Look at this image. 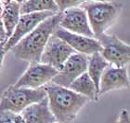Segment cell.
<instances>
[{"label": "cell", "mask_w": 130, "mask_h": 123, "mask_svg": "<svg viewBox=\"0 0 130 123\" xmlns=\"http://www.w3.org/2000/svg\"><path fill=\"white\" fill-rule=\"evenodd\" d=\"M50 111L59 123H73L89 99L53 82L44 86Z\"/></svg>", "instance_id": "1"}, {"label": "cell", "mask_w": 130, "mask_h": 123, "mask_svg": "<svg viewBox=\"0 0 130 123\" xmlns=\"http://www.w3.org/2000/svg\"><path fill=\"white\" fill-rule=\"evenodd\" d=\"M61 11L41 22L30 33L23 36L10 49L14 55L21 60L29 63H39L43 49L54 30L60 23Z\"/></svg>", "instance_id": "2"}, {"label": "cell", "mask_w": 130, "mask_h": 123, "mask_svg": "<svg viewBox=\"0 0 130 123\" xmlns=\"http://www.w3.org/2000/svg\"><path fill=\"white\" fill-rule=\"evenodd\" d=\"M87 13L95 38L106 33L121 15L124 4L117 1H88L80 6Z\"/></svg>", "instance_id": "3"}, {"label": "cell", "mask_w": 130, "mask_h": 123, "mask_svg": "<svg viewBox=\"0 0 130 123\" xmlns=\"http://www.w3.org/2000/svg\"><path fill=\"white\" fill-rule=\"evenodd\" d=\"M46 97L45 88L28 89L15 88L12 85L3 91L0 98V112L9 111L21 113L28 105L43 100Z\"/></svg>", "instance_id": "4"}, {"label": "cell", "mask_w": 130, "mask_h": 123, "mask_svg": "<svg viewBox=\"0 0 130 123\" xmlns=\"http://www.w3.org/2000/svg\"><path fill=\"white\" fill-rule=\"evenodd\" d=\"M101 49L100 54L111 65L116 67H124L130 61V46L123 40L114 36L102 34L98 37Z\"/></svg>", "instance_id": "5"}, {"label": "cell", "mask_w": 130, "mask_h": 123, "mask_svg": "<svg viewBox=\"0 0 130 123\" xmlns=\"http://www.w3.org/2000/svg\"><path fill=\"white\" fill-rule=\"evenodd\" d=\"M54 67L42 63H30V65L21 76L16 83L12 86L15 88L38 89L51 82L53 77L58 74Z\"/></svg>", "instance_id": "6"}, {"label": "cell", "mask_w": 130, "mask_h": 123, "mask_svg": "<svg viewBox=\"0 0 130 123\" xmlns=\"http://www.w3.org/2000/svg\"><path fill=\"white\" fill-rule=\"evenodd\" d=\"M74 52L65 41L52 34L43 49L40 63L48 64L60 71L68 58Z\"/></svg>", "instance_id": "7"}, {"label": "cell", "mask_w": 130, "mask_h": 123, "mask_svg": "<svg viewBox=\"0 0 130 123\" xmlns=\"http://www.w3.org/2000/svg\"><path fill=\"white\" fill-rule=\"evenodd\" d=\"M56 12L52 11H40V12H31V13L21 14L16 27L13 33L5 43L6 51H9L21 39L29 34L41 22L46 18L52 16Z\"/></svg>", "instance_id": "8"}, {"label": "cell", "mask_w": 130, "mask_h": 123, "mask_svg": "<svg viewBox=\"0 0 130 123\" xmlns=\"http://www.w3.org/2000/svg\"><path fill=\"white\" fill-rule=\"evenodd\" d=\"M87 56L82 53L74 52L68 58L62 68L53 77L51 82L62 87L69 88L73 80L83 73L87 72Z\"/></svg>", "instance_id": "9"}, {"label": "cell", "mask_w": 130, "mask_h": 123, "mask_svg": "<svg viewBox=\"0 0 130 123\" xmlns=\"http://www.w3.org/2000/svg\"><path fill=\"white\" fill-rule=\"evenodd\" d=\"M59 26L72 33L95 37L90 28L87 13L81 7L70 8L62 11Z\"/></svg>", "instance_id": "10"}, {"label": "cell", "mask_w": 130, "mask_h": 123, "mask_svg": "<svg viewBox=\"0 0 130 123\" xmlns=\"http://www.w3.org/2000/svg\"><path fill=\"white\" fill-rule=\"evenodd\" d=\"M53 35L65 41L75 52L88 56L94 52H100L101 47L97 38L88 37L65 30L58 25L53 32Z\"/></svg>", "instance_id": "11"}, {"label": "cell", "mask_w": 130, "mask_h": 123, "mask_svg": "<svg viewBox=\"0 0 130 123\" xmlns=\"http://www.w3.org/2000/svg\"><path fill=\"white\" fill-rule=\"evenodd\" d=\"M128 87H129V77L126 67L125 66L116 67L110 64L104 69L100 77L99 92H98L99 100L101 96L109 91Z\"/></svg>", "instance_id": "12"}, {"label": "cell", "mask_w": 130, "mask_h": 123, "mask_svg": "<svg viewBox=\"0 0 130 123\" xmlns=\"http://www.w3.org/2000/svg\"><path fill=\"white\" fill-rule=\"evenodd\" d=\"M25 123H53L56 118L50 111L47 97L28 105L21 112Z\"/></svg>", "instance_id": "13"}, {"label": "cell", "mask_w": 130, "mask_h": 123, "mask_svg": "<svg viewBox=\"0 0 130 123\" xmlns=\"http://www.w3.org/2000/svg\"><path fill=\"white\" fill-rule=\"evenodd\" d=\"M21 4L15 0H7L2 3L1 21L8 38L12 35L21 16Z\"/></svg>", "instance_id": "14"}, {"label": "cell", "mask_w": 130, "mask_h": 123, "mask_svg": "<svg viewBox=\"0 0 130 123\" xmlns=\"http://www.w3.org/2000/svg\"><path fill=\"white\" fill-rule=\"evenodd\" d=\"M69 89L81 95L86 96L87 98L89 99V101L99 100L96 86L87 72L83 73L77 78L73 80L69 86Z\"/></svg>", "instance_id": "15"}, {"label": "cell", "mask_w": 130, "mask_h": 123, "mask_svg": "<svg viewBox=\"0 0 130 123\" xmlns=\"http://www.w3.org/2000/svg\"><path fill=\"white\" fill-rule=\"evenodd\" d=\"M110 65V63L102 57L100 51L94 52L91 55L87 56V73L90 77V78L94 82L98 92H99V86H100V80L101 77L104 69L107 66Z\"/></svg>", "instance_id": "16"}, {"label": "cell", "mask_w": 130, "mask_h": 123, "mask_svg": "<svg viewBox=\"0 0 130 123\" xmlns=\"http://www.w3.org/2000/svg\"><path fill=\"white\" fill-rule=\"evenodd\" d=\"M21 14L40 12V11H52L58 12V8L54 0H27L21 4Z\"/></svg>", "instance_id": "17"}, {"label": "cell", "mask_w": 130, "mask_h": 123, "mask_svg": "<svg viewBox=\"0 0 130 123\" xmlns=\"http://www.w3.org/2000/svg\"><path fill=\"white\" fill-rule=\"evenodd\" d=\"M54 1L59 8V11L62 12L67 8L80 7L82 4L88 1H102V0H54Z\"/></svg>", "instance_id": "18"}, {"label": "cell", "mask_w": 130, "mask_h": 123, "mask_svg": "<svg viewBox=\"0 0 130 123\" xmlns=\"http://www.w3.org/2000/svg\"><path fill=\"white\" fill-rule=\"evenodd\" d=\"M15 113L9 111H2L0 112V123H14L13 117Z\"/></svg>", "instance_id": "19"}, {"label": "cell", "mask_w": 130, "mask_h": 123, "mask_svg": "<svg viewBox=\"0 0 130 123\" xmlns=\"http://www.w3.org/2000/svg\"><path fill=\"white\" fill-rule=\"evenodd\" d=\"M116 123H130L129 112L127 109H122L118 117V120Z\"/></svg>", "instance_id": "20"}, {"label": "cell", "mask_w": 130, "mask_h": 123, "mask_svg": "<svg viewBox=\"0 0 130 123\" xmlns=\"http://www.w3.org/2000/svg\"><path fill=\"white\" fill-rule=\"evenodd\" d=\"M1 12H2V4H0V42H6L8 40V36L1 21Z\"/></svg>", "instance_id": "21"}, {"label": "cell", "mask_w": 130, "mask_h": 123, "mask_svg": "<svg viewBox=\"0 0 130 123\" xmlns=\"http://www.w3.org/2000/svg\"><path fill=\"white\" fill-rule=\"evenodd\" d=\"M5 43L6 42H0V72H1V69H2L3 66L4 58H5V55L7 53L5 49Z\"/></svg>", "instance_id": "22"}, {"label": "cell", "mask_w": 130, "mask_h": 123, "mask_svg": "<svg viewBox=\"0 0 130 123\" xmlns=\"http://www.w3.org/2000/svg\"><path fill=\"white\" fill-rule=\"evenodd\" d=\"M5 1H7V0H5ZM5 1H4V2H5ZM15 1H17V2H19L20 4H22V3H24V2H26V1H27V0H15ZM3 3V2H2Z\"/></svg>", "instance_id": "23"}, {"label": "cell", "mask_w": 130, "mask_h": 123, "mask_svg": "<svg viewBox=\"0 0 130 123\" xmlns=\"http://www.w3.org/2000/svg\"><path fill=\"white\" fill-rule=\"evenodd\" d=\"M4 1H5V0H1V3H2V2H4Z\"/></svg>", "instance_id": "24"}, {"label": "cell", "mask_w": 130, "mask_h": 123, "mask_svg": "<svg viewBox=\"0 0 130 123\" xmlns=\"http://www.w3.org/2000/svg\"><path fill=\"white\" fill-rule=\"evenodd\" d=\"M53 123H59V122H57V121H56V122H53Z\"/></svg>", "instance_id": "25"}, {"label": "cell", "mask_w": 130, "mask_h": 123, "mask_svg": "<svg viewBox=\"0 0 130 123\" xmlns=\"http://www.w3.org/2000/svg\"><path fill=\"white\" fill-rule=\"evenodd\" d=\"M0 4H1V0H0Z\"/></svg>", "instance_id": "26"}]
</instances>
